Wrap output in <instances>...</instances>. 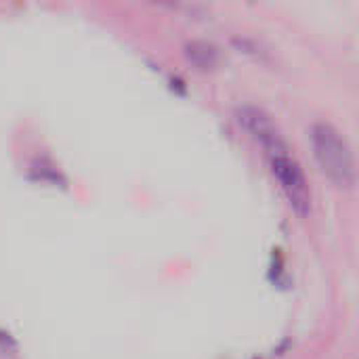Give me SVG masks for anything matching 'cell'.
I'll return each instance as SVG.
<instances>
[{"mask_svg": "<svg viewBox=\"0 0 359 359\" xmlns=\"http://www.w3.org/2000/svg\"><path fill=\"white\" fill-rule=\"evenodd\" d=\"M238 120L263 145L271 175L280 183L290 206L299 215H307L311 208V191H309L307 177L299 160L292 156L290 147L286 145V141L280 137L271 118L259 107H242L238 111Z\"/></svg>", "mask_w": 359, "mask_h": 359, "instance_id": "6da1fadb", "label": "cell"}, {"mask_svg": "<svg viewBox=\"0 0 359 359\" xmlns=\"http://www.w3.org/2000/svg\"><path fill=\"white\" fill-rule=\"evenodd\" d=\"M185 55H187V59H189L196 67H200V69H212V67L219 63V50H217V46L210 44V42H200V40H196V42L187 44Z\"/></svg>", "mask_w": 359, "mask_h": 359, "instance_id": "3957f363", "label": "cell"}, {"mask_svg": "<svg viewBox=\"0 0 359 359\" xmlns=\"http://www.w3.org/2000/svg\"><path fill=\"white\" fill-rule=\"evenodd\" d=\"M311 145L324 175L339 187L355 183V162L347 139L330 122H316L311 126Z\"/></svg>", "mask_w": 359, "mask_h": 359, "instance_id": "7a4b0ae2", "label": "cell"}]
</instances>
